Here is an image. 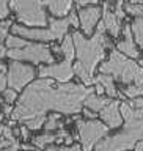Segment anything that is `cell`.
I'll return each mask as SVG.
<instances>
[{
	"mask_svg": "<svg viewBox=\"0 0 143 151\" xmlns=\"http://www.w3.org/2000/svg\"><path fill=\"white\" fill-rule=\"evenodd\" d=\"M73 2L77 8H85V6H91V5H98L99 0H73Z\"/></svg>",
	"mask_w": 143,
	"mask_h": 151,
	"instance_id": "d6a6232c",
	"label": "cell"
},
{
	"mask_svg": "<svg viewBox=\"0 0 143 151\" xmlns=\"http://www.w3.org/2000/svg\"><path fill=\"white\" fill-rule=\"evenodd\" d=\"M6 85H8V82H6V74L0 71V94H2V93L5 91Z\"/></svg>",
	"mask_w": 143,
	"mask_h": 151,
	"instance_id": "d590c367",
	"label": "cell"
},
{
	"mask_svg": "<svg viewBox=\"0 0 143 151\" xmlns=\"http://www.w3.org/2000/svg\"><path fill=\"white\" fill-rule=\"evenodd\" d=\"M11 32L13 35L21 36L24 40H30V41H41V42H47V41H57V35L54 30L49 27H25L21 24H13L11 25Z\"/></svg>",
	"mask_w": 143,
	"mask_h": 151,
	"instance_id": "30bf717a",
	"label": "cell"
},
{
	"mask_svg": "<svg viewBox=\"0 0 143 151\" xmlns=\"http://www.w3.org/2000/svg\"><path fill=\"white\" fill-rule=\"evenodd\" d=\"M106 32L107 30H106L104 22L99 21L91 38H87L80 32L73 33L77 61H80L88 69L90 74H94V71L98 68V63L106 60V47L107 49H113Z\"/></svg>",
	"mask_w": 143,
	"mask_h": 151,
	"instance_id": "7a4b0ae2",
	"label": "cell"
},
{
	"mask_svg": "<svg viewBox=\"0 0 143 151\" xmlns=\"http://www.w3.org/2000/svg\"><path fill=\"white\" fill-rule=\"evenodd\" d=\"M2 120H3V113H2V110H0V123H2Z\"/></svg>",
	"mask_w": 143,
	"mask_h": 151,
	"instance_id": "7dc6e473",
	"label": "cell"
},
{
	"mask_svg": "<svg viewBox=\"0 0 143 151\" xmlns=\"http://www.w3.org/2000/svg\"><path fill=\"white\" fill-rule=\"evenodd\" d=\"M44 6L54 14V17H65L73 11V0H42Z\"/></svg>",
	"mask_w": 143,
	"mask_h": 151,
	"instance_id": "9a60e30c",
	"label": "cell"
},
{
	"mask_svg": "<svg viewBox=\"0 0 143 151\" xmlns=\"http://www.w3.org/2000/svg\"><path fill=\"white\" fill-rule=\"evenodd\" d=\"M94 93H96V94H99V96H102V94L106 93V88H104L102 85L98 82V83H94Z\"/></svg>",
	"mask_w": 143,
	"mask_h": 151,
	"instance_id": "f35d334b",
	"label": "cell"
},
{
	"mask_svg": "<svg viewBox=\"0 0 143 151\" xmlns=\"http://www.w3.org/2000/svg\"><path fill=\"white\" fill-rule=\"evenodd\" d=\"M9 145H11V143H9V142H8L6 139H5L3 135H0V150H3V148H8Z\"/></svg>",
	"mask_w": 143,
	"mask_h": 151,
	"instance_id": "ab89813d",
	"label": "cell"
},
{
	"mask_svg": "<svg viewBox=\"0 0 143 151\" xmlns=\"http://www.w3.org/2000/svg\"><path fill=\"white\" fill-rule=\"evenodd\" d=\"M13 110H14V107L11 106V104L3 102V106H2V113H3V115H11Z\"/></svg>",
	"mask_w": 143,
	"mask_h": 151,
	"instance_id": "74e56055",
	"label": "cell"
},
{
	"mask_svg": "<svg viewBox=\"0 0 143 151\" xmlns=\"http://www.w3.org/2000/svg\"><path fill=\"white\" fill-rule=\"evenodd\" d=\"M139 65H140L142 68H143V58H140V61H139Z\"/></svg>",
	"mask_w": 143,
	"mask_h": 151,
	"instance_id": "c3c4849f",
	"label": "cell"
},
{
	"mask_svg": "<svg viewBox=\"0 0 143 151\" xmlns=\"http://www.w3.org/2000/svg\"><path fill=\"white\" fill-rule=\"evenodd\" d=\"M3 94V101L6 102V104H13V102H16L17 101V90H14V88H5V91L2 93Z\"/></svg>",
	"mask_w": 143,
	"mask_h": 151,
	"instance_id": "f1b7e54d",
	"label": "cell"
},
{
	"mask_svg": "<svg viewBox=\"0 0 143 151\" xmlns=\"http://www.w3.org/2000/svg\"><path fill=\"white\" fill-rule=\"evenodd\" d=\"M5 55H6V49H5V46L2 44V42H0V60H2Z\"/></svg>",
	"mask_w": 143,
	"mask_h": 151,
	"instance_id": "ee69618b",
	"label": "cell"
},
{
	"mask_svg": "<svg viewBox=\"0 0 143 151\" xmlns=\"http://www.w3.org/2000/svg\"><path fill=\"white\" fill-rule=\"evenodd\" d=\"M134 150H135V151H143V139L137 142L135 146H134Z\"/></svg>",
	"mask_w": 143,
	"mask_h": 151,
	"instance_id": "7bdbcfd3",
	"label": "cell"
},
{
	"mask_svg": "<svg viewBox=\"0 0 143 151\" xmlns=\"http://www.w3.org/2000/svg\"><path fill=\"white\" fill-rule=\"evenodd\" d=\"M143 139V131L140 129H123L121 132L106 137L94 146V151H131L135 143Z\"/></svg>",
	"mask_w": 143,
	"mask_h": 151,
	"instance_id": "52a82bcc",
	"label": "cell"
},
{
	"mask_svg": "<svg viewBox=\"0 0 143 151\" xmlns=\"http://www.w3.org/2000/svg\"><path fill=\"white\" fill-rule=\"evenodd\" d=\"M120 104H121L120 101H112L99 112L101 121L106 123L110 129H116V127L123 126V123H124V120L121 116V112H120Z\"/></svg>",
	"mask_w": 143,
	"mask_h": 151,
	"instance_id": "4fadbf2b",
	"label": "cell"
},
{
	"mask_svg": "<svg viewBox=\"0 0 143 151\" xmlns=\"http://www.w3.org/2000/svg\"><path fill=\"white\" fill-rule=\"evenodd\" d=\"M55 135H57V140H55V145H60V143H65L66 145H73V137H71V134L68 131L65 129V126L63 127H60L58 131H55Z\"/></svg>",
	"mask_w": 143,
	"mask_h": 151,
	"instance_id": "d4e9b609",
	"label": "cell"
},
{
	"mask_svg": "<svg viewBox=\"0 0 143 151\" xmlns=\"http://www.w3.org/2000/svg\"><path fill=\"white\" fill-rule=\"evenodd\" d=\"M61 55L68 61H73L75 58V46H74L73 35H66L63 38V41H61Z\"/></svg>",
	"mask_w": 143,
	"mask_h": 151,
	"instance_id": "d6986e66",
	"label": "cell"
},
{
	"mask_svg": "<svg viewBox=\"0 0 143 151\" xmlns=\"http://www.w3.org/2000/svg\"><path fill=\"white\" fill-rule=\"evenodd\" d=\"M123 35H124V40L120 41L116 44V49L124 54L126 57H129L132 60H137L140 58V50L137 49V44H135V40H134V33H132V27L131 24H126L123 27Z\"/></svg>",
	"mask_w": 143,
	"mask_h": 151,
	"instance_id": "7c38bea8",
	"label": "cell"
},
{
	"mask_svg": "<svg viewBox=\"0 0 143 151\" xmlns=\"http://www.w3.org/2000/svg\"><path fill=\"white\" fill-rule=\"evenodd\" d=\"M46 118L47 116H35V118H30V120L24 121V124H25L30 131H38V129H41V127H44Z\"/></svg>",
	"mask_w": 143,
	"mask_h": 151,
	"instance_id": "484cf974",
	"label": "cell"
},
{
	"mask_svg": "<svg viewBox=\"0 0 143 151\" xmlns=\"http://www.w3.org/2000/svg\"><path fill=\"white\" fill-rule=\"evenodd\" d=\"M79 21H80V28H82L83 35L93 36L96 25L99 22V19L102 16V9L98 5H91V6H85L79 9Z\"/></svg>",
	"mask_w": 143,
	"mask_h": 151,
	"instance_id": "8fae6325",
	"label": "cell"
},
{
	"mask_svg": "<svg viewBox=\"0 0 143 151\" xmlns=\"http://www.w3.org/2000/svg\"><path fill=\"white\" fill-rule=\"evenodd\" d=\"M9 16V0H0V21H5Z\"/></svg>",
	"mask_w": 143,
	"mask_h": 151,
	"instance_id": "f546056e",
	"label": "cell"
},
{
	"mask_svg": "<svg viewBox=\"0 0 143 151\" xmlns=\"http://www.w3.org/2000/svg\"><path fill=\"white\" fill-rule=\"evenodd\" d=\"M112 102V98H109V96H99V94L96 93H90L87 98H85V101H83V107H87L90 109V110H93V112H101L104 107L107 106V104H110Z\"/></svg>",
	"mask_w": 143,
	"mask_h": 151,
	"instance_id": "2e32d148",
	"label": "cell"
},
{
	"mask_svg": "<svg viewBox=\"0 0 143 151\" xmlns=\"http://www.w3.org/2000/svg\"><path fill=\"white\" fill-rule=\"evenodd\" d=\"M74 74L77 76V77L83 82V85H87V87H90V85L96 83V77H93V74L88 73V69L85 68V66L80 63V61H77V63H74Z\"/></svg>",
	"mask_w": 143,
	"mask_h": 151,
	"instance_id": "44dd1931",
	"label": "cell"
},
{
	"mask_svg": "<svg viewBox=\"0 0 143 151\" xmlns=\"http://www.w3.org/2000/svg\"><path fill=\"white\" fill-rule=\"evenodd\" d=\"M124 11L129 13L131 16L135 17H142L143 16V5H137V3H124Z\"/></svg>",
	"mask_w": 143,
	"mask_h": 151,
	"instance_id": "83f0119b",
	"label": "cell"
},
{
	"mask_svg": "<svg viewBox=\"0 0 143 151\" xmlns=\"http://www.w3.org/2000/svg\"><path fill=\"white\" fill-rule=\"evenodd\" d=\"M63 121H61V113L58 112H52L49 116L46 118V124H44V129L47 132H52V131H58L60 127H63Z\"/></svg>",
	"mask_w": 143,
	"mask_h": 151,
	"instance_id": "7402d4cb",
	"label": "cell"
},
{
	"mask_svg": "<svg viewBox=\"0 0 143 151\" xmlns=\"http://www.w3.org/2000/svg\"><path fill=\"white\" fill-rule=\"evenodd\" d=\"M36 77V69L32 65L21 63L17 60H11L8 65L6 71V82L9 88H14L17 91H21L27 87L28 83H32Z\"/></svg>",
	"mask_w": 143,
	"mask_h": 151,
	"instance_id": "ba28073f",
	"label": "cell"
},
{
	"mask_svg": "<svg viewBox=\"0 0 143 151\" xmlns=\"http://www.w3.org/2000/svg\"><path fill=\"white\" fill-rule=\"evenodd\" d=\"M99 71L102 74H110L115 80L124 85H142L143 83V68L132 58L121 54L118 49H112L107 60H104Z\"/></svg>",
	"mask_w": 143,
	"mask_h": 151,
	"instance_id": "3957f363",
	"label": "cell"
},
{
	"mask_svg": "<svg viewBox=\"0 0 143 151\" xmlns=\"http://www.w3.org/2000/svg\"><path fill=\"white\" fill-rule=\"evenodd\" d=\"M131 27H132V33H134L135 44L143 49V16L135 17L134 22L131 24Z\"/></svg>",
	"mask_w": 143,
	"mask_h": 151,
	"instance_id": "603a6c76",
	"label": "cell"
},
{
	"mask_svg": "<svg viewBox=\"0 0 143 151\" xmlns=\"http://www.w3.org/2000/svg\"><path fill=\"white\" fill-rule=\"evenodd\" d=\"M5 44H6V49H21V47L27 46L28 42L24 40L21 36H16V35H8L6 41H5Z\"/></svg>",
	"mask_w": 143,
	"mask_h": 151,
	"instance_id": "cb8c5ba5",
	"label": "cell"
},
{
	"mask_svg": "<svg viewBox=\"0 0 143 151\" xmlns=\"http://www.w3.org/2000/svg\"><path fill=\"white\" fill-rule=\"evenodd\" d=\"M68 21H69V25L74 27V28H79L80 27V21H79V14L77 11H71L68 14Z\"/></svg>",
	"mask_w": 143,
	"mask_h": 151,
	"instance_id": "1f68e13d",
	"label": "cell"
},
{
	"mask_svg": "<svg viewBox=\"0 0 143 151\" xmlns=\"http://www.w3.org/2000/svg\"><path fill=\"white\" fill-rule=\"evenodd\" d=\"M44 151H83V148H82V145H79V143L66 145V146H57L54 143V145H49Z\"/></svg>",
	"mask_w": 143,
	"mask_h": 151,
	"instance_id": "4316f807",
	"label": "cell"
},
{
	"mask_svg": "<svg viewBox=\"0 0 143 151\" xmlns=\"http://www.w3.org/2000/svg\"><path fill=\"white\" fill-rule=\"evenodd\" d=\"M75 126H77L79 132V140L82 145L83 151H91L104 137L109 134V127L104 121L99 120H75Z\"/></svg>",
	"mask_w": 143,
	"mask_h": 151,
	"instance_id": "8992f818",
	"label": "cell"
},
{
	"mask_svg": "<svg viewBox=\"0 0 143 151\" xmlns=\"http://www.w3.org/2000/svg\"><path fill=\"white\" fill-rule=\"evenodd\" d=\"M98 82L101 83L104 88H106V94H107L109 98H121V99L124 98V96H123V94L116 90L115 79H113L110 74H102V73H101V74L96 77V83H98Z\"/></svg>",
	"mask_w": 143,
	"mask_h": 151,
	"instance_id": "e0dca14e",
	"label": "cell"
},
{
	"mask_svg": "<svg viewBox=\"0 0 143 151\" xmlns=\"http://www.w3.org/2000/svg\"><path fill=\"white\" fill-rule=\"evenodd\" d=\"M0 71H2V73H6V71H8V66H5V65L0 63Z\"/></svg>",
	"mask_w": 143,
	"mask_h": 151,
	"instance_id": "f6af8a7d",
	"label": "cell"
},
{
	"mask_svg": "<svg viewBox=\"0 0 143 151\" xmlns=\"http://www.w3.org/2000/svg\"><path fill=\"white\" fill-rule=\"evenodd\" d=\"M19 148H21V145L16 143V145H9L8 148H3V150H0V151H17Z\"/></svg>",
	"mask_w": 143,
	"mask_h": 151,
	"instance_id": "b9f144b4",
	"label": "cell"
},
{
	"mask_svg": "<svg viewBox=\"0 0 143 151\" xmlns=\"http://www.w3.org/2000/svg\"><path fill=\"white\" fill-rule=\"evenodd\" d=\"M127 102H129V106H132L134 109H143V98H134Z\"/></svg>",
	"mask_w": 143,
	"mask_h": 151,
	"instance_id": "e575fe53",
	"label": "cell"
},
{
	"mask_svg": "<svg viewBox=\"0 0 143 151\" xmlns=\"http://www.w3.org/2000/svg\"><path fill=\"white\" fill-rule=\"evenodd\" d=\"M38 74L41 77H50L60 83H68L74 77V66L73 61L63 60L60 63H52V65H42L38 69Z\"/></svg>",
	"mask_w": 143,
	"mask_h": 151,
	"instance_id": "9c48e42d",
	"label": "cell"
},
{
	"mask_svg": "<svg viewBox=\"0 0 143 151\" xmlns=\"http://www.w3.org/2000/svg\"><path fill=\"white\" fill-rule=\"evenodd\" d=\"M42 0H9V9L16 13L17 22L25 27H44L49 17Z\"/></svg>",
	"mask_w": 143,
	"mask_h": 151,
	"instance_id": "277c9868",
	"label": "cell"
},
{
	"mask_svg": "<svg viewBox=\"0 0 143 151\" xmlns=\"http://www.w3.org/2000/svg\"><path fill=\"white\" fill-rule=\"evenodd\" d=\"M115 16L120 19L126 17V11H124V0H116V6H115Z\"/></svg>",
	"mask_w": 143,
	"mask_h": 151,
	"instance_id": "4dcf8cb0",
	"label": "cell"
},
{
	"mask_svg": "<svg viewBox=\"0 0 143 151\" xmlns=\"http://www.w3.org/2000/svg\"><path fill=\"white\" fill-rule=\"evenodd\" d=\"M129 3H137V5H143V0H129Z\"/></svg>",
	"mask_w": 143,
	"mask_h": 151,
	"instance_id": "bcb514c9",
	"label": "cell"
},
{
	"mask_svg": "<svg viewBox=\"0 0 143 151\" xmlns=\"http://www.w3.org/2000/svg\"><path fill=\"white\" fill-rule=\"evenodd\" d=\"M49 25L57 35V41H63V38L68 33V28L71 27L68 17H49Z\"/></svg>",
	"mask_w": 143,
	"mask_h": 151,
	"instance_id": "ac0fdd59",
	"label": "cell"
},
{
	"mask_svg": "<svg viewBox=\"0 0 143 151\" xmlns=\"http://www.w3.org/2000/svg\"><path fill=\"white\" fill-rule=\"evenodd\" d=\"M82 113L85 115V118H87V120H96V112L90 110V109H87V107L82 110Z\"/></svg>",
	"mask_w": 143,
	"mask_h": 151,
	"instance_id": "8d00e7d4",
	"label": "cell"
},
{
	"mask_svg": "<svg viewBox=\"0 0 143 151\" xmlns=\"http://www.w3.org/2000/svg\"><path fill=\"white\" fill-rule=\"evenodd\" d=\"M57 140V135L55 132H44L41 135H36L32 139V143L36 146L38 150H46L49 145H54Z\"/></svg>",
	"mask_w": 143,
	"mask_h": 151,
	"instance_id": "ffe728a7",
	"label": "cell"
},
{
	"mask_svg": "<svg viewBox=\"0 0 143 151\" xmlns=\"http://www.w3.org/2000/svg\"><path fill=\"white\" fill-rule=\"evenodd\" d=\"M102 22L106 25V30L112 35V38H118L121 33V24H120V19L115 16V13L110 11V3L109 0H106L102 5Z\"/></svg>",
	"mask_w": 143,
	"mask_h": 151,
	"instance_id": "5bb4252c",
	"label": "cell"
},
{
	"mask_svg": "<svg viewBox=\"0 0 143 151\" xmlns=\"http://www.w3.org/2000/svg\"><path fill=\"white\" fill-rule=\"evenodd\" d=\"M6 57L17 61H30L33 65L55 63V57L52 54L50 47L42 44V42H28L27 46L21 47V49H8Z\"/></svg>",
	"mask_w": 143,
	"mask_h": 151,
	"instance_id": "5b68a950",
	"label": "cell"
},
{
	"mask_svg": "<svg viewBox=\"0 0 143 151\" xmlns=\"http://www.w3.org/2000/svg\"><path fill=\"white\" fill-rule=\"evenodd\" d=\"M19 131H21V137H22L24 140H30V129H28L25 124L19 126Z\"/></svg>",
	"mask_w": 143,
	"mask_h": 151,
	"instance_id": "836d02e7",
	"label": "cell"
},
{
	"mask_svg": "<svg viewBox=\"0 0 143 151\" xmlns=\"http://www.w3.org/2000/svg\"><path fill=\"white\" fill-rule=\"evenodd\" d=\"M50 50L55 52V55H61V46H58V44H52Z\"/></svg>",
	"mask_w": 143,
	"mask_h": 151,
	"instance_id": "60d3db41",
	"label": "cell"
},
{
	"mask_svg": "<svg viewBox=\"0 0 143 151\" xmlns=\"http://www.w3.org/2000/svg\"><path fill=\"white\" fill-rule=\"evenodd\" d=\"M94 88L80 83H60L50 77H40L28 83L17 98L11 120L27 121L35 116H46L47 112L65 115H77L83 107V101Z\"/></svg>",
	"mask_w": 143,
	"mask_h": 151,
	"instance_id": "6da1fadb",
	"label": "cell"
}]
</instances>
